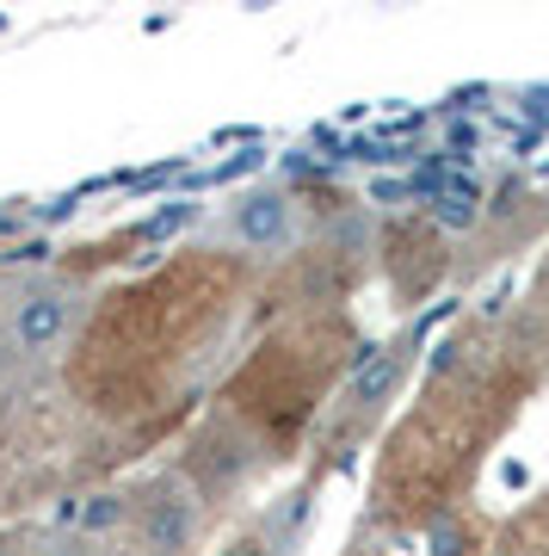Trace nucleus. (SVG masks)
I'll list each match as a JSON object with an SVG mask.
<instances>
[{"mask_svg":"<svg viewBox=\"0 0 549 556\" xmlns=\"http://www.w3.org/2000/svg\"><path fill=\"white\" fill-rule=\"evenodd\" d=\"M118 526H130V501L124 495H87V507H80V532H118Z\"/></svg>","mask_w":549,"mask_h":556,"instance_id":"39448f33","label":"nucleus"},{"mask_svg":"<svg viewBox=\"0 0 549 556\" xmlns=\"http://www.w3.org/2000/svg\"><path fill=\"white\" fill-rule=\"evenodd\" d=\"M130 532L142 556H192L197 544V501L179 482H155L130 501Z\"/></svg>","mask_w":549,"mask_h":556,"instance_id":"f03ea898","label":"nucleus"},{"mask_svg":"<svg viewBox=\"0 0 549 556\" xmlns=\"http://www.w3.org/2000/svg\"><path fill=\"white\" fill-rule=\"evenodd\" d=\"M438 223L470 229V223H475V192H470V186H457V192H445V199H438Z\"/></svg>","mask_w":549,"mask_h":556,"instance_id":"423d86ee","label":"nucleus"},{"mask_svg":"<svg viewBox=\"0 0 549 556\" xmlns=\"http://www.w3.org/2000/svg\"><path fill=\"white\" fill-rule=\"evenodd\" d=\"M0 556H7V544H0Z\"/></svg>","mask_w":549,"mask_h":556,"instance_id":"1a4fd4ad","label":"nucleus"},{"mask_svg":"<svg viewBox=\"0 0 549 556\" xmlns=\"http://www.w3.org/2000/svg\"><path fill=\"white\" fill-rule=\"evenodd\" d=\"M395 378H401V353H371V358L353 371V402L376 408V402L395 390Z\"/></svg>","mask_w":549,"mask_h":556,"instance_id":"20e7f679","label":"nucleus"},{"mask_svg":"<svg viewBox=\"0 0 549 556\" xmlns=\"http://www.w3.org/2000/svg\"><path fill=\"white\" fill-rule=\"evenodd\" d=\"M0 371H7V340H0Z\"/></svg>","mask_w":549,"mask_h":556,"instance_id":"6e6552de","label":"nucleus"},{"mask_svg":"<svg viewBox=\"0 0 549 556\" xmlns=\"http://www.w3.org/2000/svg\"><path fill=\"white\" fill-rule=\"evenodd\" d=\"M80 285L56 273H31L7 291V316H0V340H7V358L20 365H56L68 353V340L80 328Z\"/></svg>","mask_w":549,"mask_h":556,"instance_id":"f257e3e1","label":"nucleus"},{"mask_svg":"<svg viewBox=\"0 0 549 556\" xmlns=\"http://www.w3.org/2000/svg\"><path fill=\"white\" fill-rule=\"evenodd\" d=\"M229 236H235L241 248H259V254L291 248V241H296V211H291V199H284V192H272V186L241 192V199L229 204Z\"/></svg>","mask_w":549,"mask_h":556,"instance_id":"7ed1b4c3","label":"nucleus"},{"mask_svg":"<svg viewBox=\"0 0 549 556\" xmlns=\"http://www.w3.org/2000/svg\"><path fill=\"white\" fill-rule=\"evenodd\" d=\"M31 556H93V544H80V538H43Z\"/></svg>","mask_w":549,"mask_h":556,"instance_id":"0eeeda50","label":"nucleus"}]
</instances>
